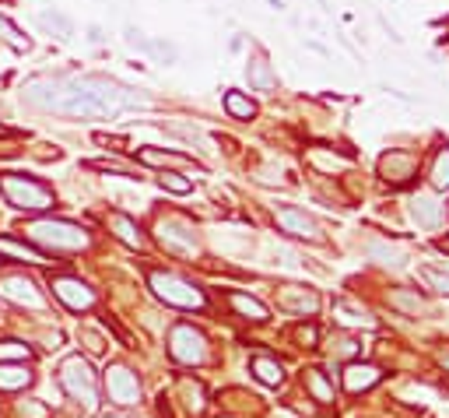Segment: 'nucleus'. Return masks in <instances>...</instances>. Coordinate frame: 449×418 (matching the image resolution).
I'll return each mask as SVG.
<instances>
[{
  "label": "nucleus",
  "mask_w": 449,
  "mask_h": 418,
  "mask_svg": "<svg viewBox=\"0 0 449 418\" xmlns=\"http://www.w3.org/2000/svg\"><path fill=\"white\" fill-rule=\"evenodd\" d=\"M169 355L179 366H200L207 358V338L190 323H175L169 331Z\"/></svg>",
  "instance_id": "obj_6"
},
{
  "label": "nucleus",
  "mask_w": 449,
  "mask_h": 418,
  "mask_svg": "<svg viewBox=\"0 0 449 418\" xmlns=\"http://www.w3.org/2000/svg\"><path fill=\"white\" fill-rule=\"evenodd\" d=\"M183 394H186V408L193 415H200L204 411V386L193 383V380H183Z\"/></svg>",
  "instance_id": "obj_32"
},
{
  "label": "nucleus",
  "mask_w": 449,
  "mask_h": 418,
  "mask_svg": "<svg viewBox=\"0 0 449 418\" xmlns=\"http://www.w3.org/2000/svg\"><path fill=\"white\" fill-rule=\"evenodd\" d=\"M36 21H39L43 32H49V36H56V39H71V36H74V21L60 11V8H53V4H39V8H36Z\"/></svg>",
  "instance_id": "obj_11"
},
{
  "label": "nucleus",
  "mask_w": 449,
  "mask_h": 418,
  "mask_svg": "<svg viewBox=\"0 0 449 418\" xmlns=\"http://www.w3.org/2000/svg\"><path fill=\"white\" fill-rule=\"evenodd\" d=\"M246 78H250V84L256 88V92H274V88H278V78H274L271 64H267L263 56H253L246 64Z\"/></svg>",
  "instance_id": "obj_19"
},
{
  "label": "nucleus",
  "mask_w": 449,
  "mask_h": 418,
  "mask_svg": "<svg viewBox=\"0 0 449 418\" xmlns=\"http://www.w3.org/2000/svg\"><path fill=\"white\" fill-rule=\"evenodd\" d=\"M53 295H56L67 310H74V313L95 306V292L88 288L81 278H71V275H56V278H53Z\"/></svg>",
  "instance_id": "obj_8"
},
{
  "label": "nucleus",
  "mask_w": 449,
  "mask_h": 418,
  "mask_svg": "<svg viewBox=\"0 0 449 418\" xmlns=\"http://www.w3.org/2000/svg\"><path fill=\"white\" fill-rule=\"evenodd\" d=\"M109 418H127V415H109Z\"/></svg>",
  "instance_id": "obj_44"
},
{
  "label": "nucleus",
  "mask_w": 449,
  "mask_h": 418,
  "mask_svg": "<svg viewBox=\"0 0 449 418\" xmlns=\"http://www.w3.org/2000/svg\"><path fill=\"white\" fill-rule=\"evenodd\" d=\"M369 253L383 264H404V253L393 250V246H386V243H369Z\"/></svg>",
  "instance_id": "obj_34"
},
{
  "label": "nucleus",
  "mask_w": 449,
  "mask_h": 418,
  "mask_svg": "<svg viewBox=\"0 0 449 418\" xmlns=\"http://www.w3.org/2000/svg\"><path fill=\"white\" fill-rule=\"evenodd\" d=\"M147 285H151V292L162 299L165 306H172V310H204L207 306L204 292L193 281L179 278L172 271H151V275H147Z\"/></svg>",
  "instance_id": "obj_4"
},
{
  "label": "nucleus",
  "mask_w": 449,
  "mask_h": 418,
  "mask_svg": "<svg viewBox=\"0 0 449 418\" xmlns=\"http://www.w3.org/2000/svg\"><path fill=\"white\" fill-rule=\"evenodd\" d=\"M106 225L116 232V239H123L127 246H134V250L144 246V235H141V229H137V222H134L130 215H123V211H109V215H106Z\"/></svg>",
  "instance_id": "obj_13"
},
{
  "label": "nucleus",
  "mask_w": 449,
  "mask_h": 418,
  "mask_svg": "<svg viewBox=\"0 0 449 418\" xmlns=\"http://www.w3.org/2000/svg\"><path fill=\"white\" fill-rule=\"evenodd\" d=\"M25 235L39 243L43 250H53V253H71V250H84L92 243V235H88L81 225L74 222H60V218H46V222H32L25 229Z\"/></svg>",
  "instance_id": "obj_2"
},
{
  "label": "nucleus",
  "mask_w": 449,
  "mask_h": 418,
  "mask_svg": "<svg viewBox=\"0 0 449 418\" xmlns=\"http://www.w3.org/2000/svg\"><path fill=\"white\" fill-rule=\"evenodd\" d=\"M21 411H25L28 418H46V408H39V404H32V401L21 404Z\"/></svg>",
  "instance_id": "obj_38"
},
{
  "label": "nucleus",
  "mask_w": 449,
  "mask_h": 418,
  "mask_svg": "<svg viewBox=\"0 0 449 418\" xmlns=\"http://www.w3.org/2000/svg\"><path fill=\"white\" fill-rule=\"evenodd\" d=\"M281 310H288V313H316V306H319V299L313 295V292H306V288H284L281 292Z\"/></svg>",
  "instance_id": "obj_18"
},
{
  "label": "nucleus",
  "mask_w": 449,
  "mask_h": 418,
  "mask_svg": "<svg viewBox=\"0 0 449 418\" xmlns=\"http://www.w3.org/2000/svg\"><path fill=\"white\" fill-rule=\"evenodd\" d=\"M0 295H4L8 303H14V306H28V310H43V306H46V299L39 295L36 281H32V278H25V275H11V278H4V281H0Z\"/></svg>",
  "instance_id": "obj_9"
},
{
  "label": "nucleus",
  "mask_w": 449,
  "mask_h": 418,
  "mask_svg": "<svg viewBox=\"0 0 449 418\" xmlns=\"http://www.w3.org/2000/svg\"><path fill=\"white\" fill-rule=\"evenodd\" d=\"M278 225L288 232V235H298V239H309V243H316L319 239V225L302 211V207H291V204H281L278 211H274Z\"/></svg>",
  "instance_id": "obj_10"
},
{
  "label": "nucleus",
  "mask_w": 449,
  "mask_h": 418,
  "mask_svg": "<svg viewBox=\"0 0 449 418\" xmlns=\"http://www.w3.org/2000/svg\"><path fill=\"white\" fill-rule=\"evenodd\" d=\"M106 394L119 408H134L141 401V380H137V373L127 369V366H109L106 369Z\"/></svg>",
  "instance_id": "obj_7"
},
{
  "label": "nucleus",
  "mask_w": 449,
  "mask_h": 418,
  "mask_svg": "<svg viewBox=\"0 0 449 418\" xmlns=\"http://www.w3.org/2000/svg\"><path fill=\"white\" fill-rule=\"evenodd\" d=\"M0 134H11V130H8V127H4V124H0Z\"/></svg>",
  "instance_id": "obj_42"
},
{
  "label": "nucleus",
  "mask_w": 449,
  "mask_h": 418,
  "mask_svg": "<svg viewBox=\"0 0 449 418\" xmlns=\"http://www.w3.org/2000/svg\"><path fill=\"white\" fill-rule=\"evenodd\" d=\"M295 341L302 345V348H316V341H319V331H316L313 323H309V327H298V331H295Z\"/></svg>",
  "instance_id": "obj_36"
},
{
  "label": "nucleus",
  "mask_w": 449,
  "mask_h": 418,
  "mask_svg": "<svg viewBox=\"0 0 449 418\" xmlns=\"http://www.w3.org/2000/svg\"><path fill=\"white\" fill-rule=\"evenodd\" d=\"M432 183H435V187H449V148L435 155V165H432Z\"/></svg>",
  "instance_id": "obj_33"
},
{
  "label": "nucleus",
  "mask_w": 449,
  "mask_h": 418,
  "mask_svg": "<svg viewBox=\"0 0 449 418\" xmlns=\"http://www.w3.org/2000/svg\"><path fill=\"white\" fill-rule=\"evenodd\" d=\"M60 386L67 391V397H74L88 411L99 408V380H95V369L88 358H81V355L64 358V366H60Z\"/></svg>",
  "instance_id": "obj_3"
},
{
  "label": "nucleus",
  "mask_w": 449,
  "mask_h": 418,
  "mask_svg": "<svg viewBox=\"0 0 449 418\" xmlns=\"http://www.w3.org/2000/svg\"><path fill=\"white\" fill-rule=\"evenodd\" d=\"M379 172L390 179V183H407V179L414 176V159L404 155V152H390L379 162Z\"/></svg>",
  "instance_id": "obj_15"
},
{
  "label": "nucleus",
  "mask_w": 449,
  "mask_h": 418,
  "mask_svg": "<svg viewBox=\"0 0 449 418\" xmlns=\"http://www.w3.org/2000/svg\"><path fill=\"white\" fill-rule=\"evenodd\" d=\"M25 102H32L39 109H53L64 116H77V119H106V116H119L127 109H147L151 99L141 95V88H127L112 78H36L25 84L21 92Z\"/></svg>",
  "instance_id": "obj_1"
},
{
  "label": "nucleus",
  "mask_w": 449,
  "mask_h": 418,
  "mask_svg": "<svg viewBox=\"0 0 449 418\" xmlns=\"http://www.w3.org/2000/svg\"><path fill=\"white\" fill-rule=\"evenodd\" d=\"M0 253H8L14 260H25V264H43L46 260L39 250H32L28 243H14V239H0Z\"/></svg>",
  "instance_id": "obj_24"
},
{
  "label": "nucleus",
  "mask_w": 449,
  "mask_h": 418,
  "mask_svg": "<svg viewBox=\"0 0 449 418\" xmlns=\"http://www.w3.org/2000/svg\"><path fill=\"white\" fill-rule=\"evenodd\" d=\"M137 159H141L144 165H186V162H190L183 152H158V148H141Z\"/></svg>",
  "instance_id": "obj_23"
},
{
  "label": "nucleus",
  "mask_w": 449,
  "mask_h": 418,
  "mask_svg": "<svg viewBox=\"0 0 449 418\" xmlns=\"http://www.w3.org/2000/svg\"><path fill=\"white\" fill-rule=\"evenodd\" d=\"M267 4H271V8H278V11L284 8V4H281V0H267Z\"/></svg>",
  "instance_id": "obj_41"
},
{
  "label": "nucleus",
  "mask_w": 449,
  "mask_h": 418,
  "mask_svg": "<svg viewBox=\"0 0 449 418\" xmlns=\"http://www.w3.org/2000/svg\"><path fill=\"white\" fill-rule=\"evenodd\" d=\"M88 39H92V43H106V32H102V25H88Z\"/></svg>",
  "instance_id": "obj_39"
},
{
  "label": "nucleus",
  "mask_w": 449,
  "mask_h": 418,
  "mask_svg": "<svg viewBox=\"0 0 449 418\" xmlns=\"http://www.w3.org/2000/svg\"><path fill=\"white\" fill-rule=\"evenodd\" d=\"M228 299H232V306H235L239 313H243L246 320H253V323H263L267 316H271V313H267V306L260 303V299H253V295H243V292H228Z\"/></svg>",
  "instance_id": "obj_22"
},
{
  "label": "nucleus",
  "mask_w": 449,
  "mask_h": 418,
  "mask_svg": "<svg viewBox=\"0 0 449 418\" xmlns=\"http://www.w3.org/2000/svg\"><path fill=\"white\" fill-rule=\"evenodd\" d=\"M379 380H383L379 366H372V362H348V369H344V391L362 394V391H369V386H376Z\"/></svg>",
  "instance_id": "obj_12"
},
{
  "label": "nucleus",
  "mask_w": 449,
  "mask_h": 418,
  "mask_svg": "<svg viewBox=\"0 0 449 418\" xmlns=\"http://www.w3.org/2000/svg\"><path fill=\"white\" fill-rule=\"evenodd\" d=\"M417 271H422V278H425V281H428L435 292L449 295V275H446V271H435V267H428V264H422Z\"/></svg>",
  "instance_id": "obj_31"
},
{
  "label": "nucleus",
  "mask_w": 449,
  "mask_h": 418,
  "mask_svg": "<svg viewBox=\"0 0 449 418\" xmlns=\"http://www.w3.org/2000/svg\"><path fill=\"white\" fill-rule=\"evenodd\" d=\"M0 190H4L8 204L21 207V211H46V207H53V190L43 179H32V176L4 172L0 176Z\"/></svg>",
  "instance_id": "obj_5"
},
{
  "label": "nucleus",
  "mask_w": 449,
  "mask_h": 418,
  "mask_svg": "<svg viewBox=\"0 0 449 418\" xmlns=\"http://www.w3.org/2000/svg\"><path fill=\"white\" fill-rule=\"evenodd\" d=\"M144 53L155 56L158 64H175V56H179V49H175L169 39H147V43H144Z\"/></svg>",
  "instance_id": "obj_26"
},
{
  "label": "nucleus",
  "mask_w": 449,
  "mask_h": 418,
  "mask_svg": "<svg viewBox=\"0 0 449 418\" xmlns=\"http://www.w3.org/2000/svg\"><path fill=\"white\" fill-rule=\"evenodd\" d=\"M123 39H127L130 46H137V49H144V43H147V36L141 32V28H134V25H127V28H123Z\"/></svg>",
  "instance_id": "obj_37"
},
{
  "label": "nucleus",
  "mask_w": 449,
  "mask_h": 418,
  "mask_svg": "<svg viewBox=\"0 0 449 418\" xmlns=\"http://www.w3.org/2000/svg\"><path fill=\"white\" fill-rule=\"evenodd\" d=\"M442 362H446V369H449V355H446V358H442Z\"/></svg>",
  "instance_id": "obj_43"
},
{
  "label": "nucleus",
  "mask_w": 449,
  "mask_h": 418,
  "mask_svg": "<svg viewBox=\"0 0 449 418\" xmlns=\"http://www.w3.org/2000/svg\"><path fill=\"white\" fill-rule=\"evenodd\" d=\"M162 187L169 194H190L193 190V179H186L183 172H162Z\"/></svg>",
  "instance_id": "obj_30"
},
{
  "label": "nucleus",
  "mask_w": 449,
  "mask_h": 418,
  "mask_svg": "<svg viewBox=\"0 0 449 418\" xmlns=\"http://www.w3.org/2000/svg\"><path fill=\"white\" fill-rule=\"evenodd\" d=\"M411 211H414V222L422 225V229H439V222H442V207H439L435 197H428V194L414 197Z\"/></svg>",
  "instance_id": "obj_20"
},
{
  "label": "nucleus",
  "mask_w": 449,
  "mask_h": 418,
  "mask_svg": "<svg viewBox=\"0 0 449 418\" xmlns=\"http://www.w3.org/2000/svg\"><path fill=\"white\" fill-rule=\"evenodd\" d=\"M302 383H306V391L313 394V401L334 404V386H330V380H326L319 369H306V373H302Z\"/></svg>",
  "instance_id": "obj_21"
},
{
  "label": "nucleus",
  "mask_w": 449,
  "mask_h": 418,
  "mask_svg": "<svg viewBox=\"0 0 449 418\" xmlns=\"http://www.w3.org/2000/svg\"><path fill=\"white\" fill-rule=\"evenodd\" d=\"M334 310H337V313H341V316H337V320H341V323H344V327H376V320H372V316H369V313H365V310H351V306H348V303H337V306H334Z\"/></svg>",
  "instance_id": "obj_27"
},
{
  "label": "nucleus",
  "mask_w": 449,
  "mask_h": 418,
  "mask_svg": "<svg viewBox=\"0 0 449 418\" xmlns=\"http://www.w3.org/2000/svg\"><path fill=\"white\" fill-rule=\"evenodd\" d=\"M0 36H4V39H8V43H11L18 53H21V49H28V39L21 36V28H18L14 21H8L4 14H0Z\"/></svg>",
  "instance_id": "obj_29"
},
{
  "label": "nucleus",
  "mask_w": 449,
  "mask_h": 418,
  "mask_svg": "<svg viewBox=\"0 0 449 418\" xmlns=\"http://www.w3.org/2000/svg\"><path fill=\"white\" fill-rule=\"evenodd\" d=\"M250 369H253V376L263 386H281L284 383V366L278 362V358H271V355H256L250 362Z\"/></svg>",
  "instance_id": "obj_17"
},
{
  "label": "nucleus",
  "mask_w": 449,
  "mask_h": 418,
  "mask_svg": "<svg viewBox=\"0 0 449 418\" xmlns=\"http://www.w3.org/2000/svg\"><path fill=\"white\" fill-rule=\"evenodd\" d=\"M435 246H439L442 253H449V235H442V239H439V243H435Z\"/></svg>",
  "instance_id": "obj_40"
},
{
  "label": "nucleus",
  "mask_w": 449,
  "mask_h": 418,
  "mask_svg": "<svg viewBox=\"0 0 449 418\" xmlns=\"http://www.w3.org/2000/svg\"><path fill=\"white\" fill-rule=\"evenodd\" d=\"M225 109H228L235 119H253V116H256V102L246 99L243 92H228V95H225Z\"/></svg>",
  "instance_id": "obj_25"
},
{
  "label": "nucleus",
  "mask_w": 449,
  "mask_h": 418,
  "mask_svg": "<svg viewBox=\"0 0 449 418\" xmlns=\"http://www.w3.org/2000/svg\"><path fill=\"white\" fill-rule=\"evenodd\" d=\"M36 373L28 369V366H0V394H18L25 391V386H32Z\"/></svg>",
  "instance_id": "obj_16"
},
{
  "label": "nucleus",
  "mask_w": 449,
  "mask_h": 418,
  "mask_svg": "<svg viewBox=\"0 0 449 418\" xmlns=\"http://www.w3.org/2000/svg\"><path fill=\"white\" fill-rule=\"evenodd\" d=\"M393 306H400V310H411V313H422L425 310V303L417 295H404V292H397L393 295Z\"/></svg>",
  "instance_id": "obj_35"
},
{
  "label": "nucleus",
  "mask_w": 449,
  "mask_h": 418,
  "mask_svg": "<svg viewBox=\"0 0 449 418\" xmlns=\"http://www.w3.org/2000/svg\"><path fill=\"white\" fill-rule=\"evenodd\" d=\"M32 358V348L21 341H0V362H28Z\"/></svg>",
  "instance_id": "obj_28"
},
{
  "label": "nucleus",
  "mask_w": 449,
  "mask_h": 418,
  "mask_svg": "<svg viewBox=\"0 0 449 418\" xmlns=\"http://www.w3.org/2000/svg\"><path fill=\"white\" fill-rule=\"evenodd\" d=\"M158 235H162V243H165L172 253H193V250H197L193 232L179 229L175 222H158Z\"/></svg>",
  "instance_id": "obj_14"
}]
</instances>
